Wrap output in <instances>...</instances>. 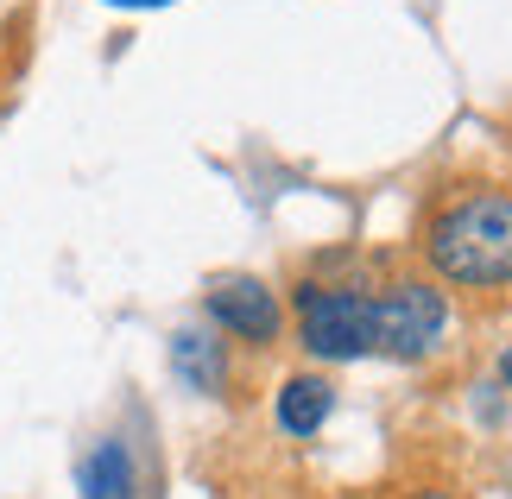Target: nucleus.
<instances>
[{
	"label": "nucleus",
	"mask_w": 512,
	"mask_h": 499,
	"mask_svg": "<svg viewBox=\"0 0 512 499\" xmlns=\"http://www.w3.org/2000/svg\"><path fill=\"white\" fill-rule=\"evenodd\" d=\"M424 259L449 285H512V196L506 190H462L424 228Z\"/></svg>",
	"instance_id": "1"
},
{
	"label": "nucleus",
	"mask_w": 512,
	"mask_h": 499,
	"mask_svg": "<svg viewBox=\"0 0 512 499\" xmlns=\"http://www.w3.org/2000/svg\"><path fill=\"white\" fill-rule=\"evenodd\" d=\"M298 335L317 361H361L373 354V297L348 285H298Z\"/></svg>",
	"instance_id": "2"
},
{
	"label": "nucleus",
	"mask_w": 512,
	"mask_h": 499,
	"mask_svg": "<svg viewBox=\"0 0 512 499\" xmlns=\"http://www.w3.org/2000/svg\"><path fill=\"white\" fill-rule=\"evenodd\" d=\"M449 329V304L424 278H399L373 297V354L386 361H424Z\"/></svg>",
	"instance_id": "3"
},
{
	"label": "nucleus",
	"mask_w": 512,
	"mask_h": 499,
	"mask_svg": "<svg viewBox=\"0 0 512 499\" xmlns=\"http://www.w3.org/2000/svg\"><path fill=\"white\" fill-rule=\"evenodd\" d=\"M209 316L222 323L228 335H241V342H272L285 323V310H279V297H272L266 278H253V272H234V278H215L209 285Z\"/></svg>",
	"instance_id": "4"
},
{
	"label": "nucleus",
	"mask_w": 512,
	"mask_h": 499,
	"mask_svg": "<svg viewBox=\"0 0 512 499\" xmlns=\"http://www.w3.org/2000/svg\"><path fill=\"white\" fill-rule=\"evenodd\" d=\"M329 411H336V392H329L317 373H298V379L279 386V430L285 436H317L329 424Z\"/></svg>",
	"instance_id": "5"
},
{
	"label": "nucleus",
	"mask_w": 512,
	"mask_h": 499,
	"mask_svg": "<svg viewBox=\"0 0 512 499\" xmlns=\"http://www.w3.org/2000/svg\"><path fill=\"white\" fill-rule=\"evenodd\" d=\"M83 499H133V462L121 443H95L89 462H83Z\"/></svg>",
	"instance_id": "6"
},
{
	"label": "nucleus",
	"mask_w": 512,
	"mask_h": 499,
	"mask_svg": "<svg viewBox=\"0 0 512 499\" xmlns=\"http://www.w3.org/2000/svg\"><path fill=\"white\" fill-rule=\"evenodd\" d=\"M171 361H177V373H184L196 392H222V342H215V335H203V329H177Z\"/></svg>",
	"instance_id": "7"
},
{
	"label": "nucleus",
	"mask_w": 512,
	"mask_h": 499,
	"mask_svg": "<svg viewBox=\"0 0 512 499\" xmlns=\"http://www.w3.org/2000/svg\"><path fill=\"white\" fill-rule=\"evenodd\" d=\"M411 499H456V493H443V487H424V493H411Z\"/></svg>",
	"instance_id": "8"
},
{
	"label": "nucleus",
	"mask_w": 512,
	"mask_h": 499,
	"mask_svg": "<svg viewBox=\"0 0 512 499\" xmlns=\"http://www.w3.org/2000/svg\"><path fill=\"white\" fill-rule=\"evenodd\" d=\"M500 379H506V386H512V348L500 354Z\"/></svg>",
	"instance_id": "9"
},
{
	"label": "nucleus",
	"mask_w": 512,
	"mask_h": 499,
	"mask_svg": "<svg viewBox=\"0 0 512 499\" xmlns=\"http://www.w3.org/2000/svg\"><path fill=\"white\" fill-rule=\"evenodd\" d=\"M114 7H165V0H114Z\"/></svg>",
	"instance_id": "10"
}]
</instances>
